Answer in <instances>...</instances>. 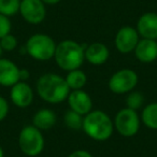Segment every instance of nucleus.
I'll use <instances>...</instances> for the list:
<instances>
[{
	"label": "nucleus",
	"mask_w": 157,
	"mask_h": 157,
	"mask_svg": "<svg viewBox=\"0 0 157 157\" xmlns=\"http://www.w3.org/2000/svg\"><path fill=\"white\" fill-rule=\"evenodd\" d=\"M37 93L45 102L56 105L68 98L70 88L65 78L56 73H45L38 78Z\"/></svg>",
	"instance_id": "f257e3e1"
},
{
	"label": "nucleus",
	"mask_w": 157,
	"mask_h": 157,
	"mask_svg": "<svg viewBox=\"0 0 157 157\" xmlns=\"http://www.w3.org/2000/svg\"><path fill=\"white\" fill-rule=\"evenodd\" d=\"M54 59L65 71L80 69L85 60V48L73 40H63L56 45Z\"/></svg>",
	"instance_id": "f03ea898"
},
{
	"label": "nucleus",
	"mask_w": 157,
	"mask_h": 157,
	"mask_svg": "<svg viewBox=\"0 0 157 157\" xmlns=\"http://www.w3.org/2000/svg\"><path fill=\"white\" fill-rule=\"evenodd\" d=\"M82 129L95 141H107L113 133L114 123L105 112L92 110L84 116Z\"/></svg>",
	"instance_id": "7ed1b4c3"
},
{
	"label": "nucleus",
	"mask_w": 157,
	"mask_h": 157,
	"mask_svg": "<svg viewBox=\"0 0 157 157\" xmlns=\"http://www.w3.org/2000/svg\"><path fill=\"white\" fill-rule=\"evenodd\" d=\"M56 45L57 44L50 36L35 33L27 40L25 50L31 58L39 61H46L54 58Z\"/></svg>",
	"instance_id": "20e7f679"
},
{
	"label": "nucleus",
	"mask_w": 157,
	"mask_h": 157,
	"mask_svg": "<svg viewBox=\"0 0 157 157\" xmlns=\"http://www.w3.org/2000/svg\"><path fill=\"white\" fill-rule=\"evenodd\" d=\"M44 137L42 131L33 125L25 126L18 136V146L25 155L36 157L42 153L44 148Z\"/></svg>",
	"instance_id": "39448f33"
},
{
	"label": "nucleus",
	"mask_w": 157,
	"mask_h": 157,
	"mask_svg": "<svg viewBox=\"0 0 157 157\" xmlns=\"http://www.w3.org/2000/svg\"><path fill=\"white\" fill-rule=\"evenodd\" d=\"M114 128L123 137H133L137 135L141 125V118L137 111L124 108L116 113L114 118Z\"/></svg>",
	"instance_id": "423d86ee"
},
{
	"label": "nucleus",
	"mask_w": 157,
	"mask_h": 157,
	"mask_svg": "<svg viewBox=\"0 0 157 157\" xmlns=\"http://www.w3.org/2000/svg\"><path fill=\"white\" fill-rule=\"evenodd\" d=\"M139 82L137 72L131 69H121L112 74L109 80V90L114 94H127L133 90Z\"/></svg>",
	"instance_id": "0eeeda50"
},
{
	"label": "nucleus",
	"mask_w": 157,
	"mask_h": 157,
	"mask_svg": "<svg viewBox=\"0 0 157 157\" xmlns=\"http://www.w3.org/2000/svg\"><path fill=\"white\" fill-rule=\"evenodd\" d=\"M20 13L27 23L38 25L46 16L45 5L41 0H21Z\"/></svg>",
	"instance_id": "6e6552de"
},
{
	"label": "nucleus",
	"mask_w": 157,
	"mask_h": 157,
	"mask_svg": "<svg viewBox=\"0 0 157 157\" xmlns=\"http://www.w3.org/2000/svg\"><path fill=\"white\" fill-rule=\"evenodd\" d=\"M139 40L140 36L136 28L130 26L122 27L115 36L116 50L122 54H128L135 51Z\"/></svg>",
	"instance_id": "1a4fd4ad"
},
{
	"label": "nucleus",
	"mask_w": 157,
	"mask_h": 157,
	"mask_svg": "<svg viewBox=\"0 0 157 157\" xmlns=\"http://www.w3.org/2000/svg\"><path fill=\"white\" fill-rule=\"evenodd\" d=\"M67 100L70 110L76 112L80 115L85 116L92 111L93 100L90 95L83 90H70Z\"/></svg>",
	"instance_id": "9d476101"
},
{
	"label": "nucleus",
	"mask_w": 157,
	"mask_h": 157,
	"mask_svg": "<svg viewBox=\"0 0 157 157\" xmlns=\"http://www.w3.org/2000/svg\"><path fill=\"white\" fill-rule=\"evenodd\" d=\"M10 98L14 105L24 109L33 103V90L29 84L24 81H20L14 84L10 90Z\"/></svg>",
	"instance_id": "9b49d317"
},
{
	"label": "nucleus",
	"mask_w": 157,
	"mask_h": 157,
	"mask_svg": "<svg viewBox=\"0 0 157 157\" xmlns=\"http://www.w3.org/2000/svg\"><path fill=\"white\" fill-rule=\"evenodd\" d=\"M21 81V69L15 63L7 58H0V85L12 87Z\"/></svg>",
	"instance_id": "f8f14e48"
},
{
	"label": "nucleus",
	"mask_w": 157,
	"mask_h": 157,
	"mask_svg": "<svg viewBox=\"0 0 157 157\" xmlns=\"http://www.w3.org/2000/svg\"><path fill=\"white\" fill-rule=\"evenodd\" d=\"M136 29L142 39L157 40V14L154 12L142 14L138 20Z\"/></svg>",
	"instance_id": "ddd939ff"
},
{
	"label": "nucleus",
	"mask_w": 157,
	"mask_h": 157,
	"mask_svg": "<svg viewBox=\"0 0 157 157\" xmlns=\"http://www.w3.org/2000/svg\"><path fill=\"white\" fill-rule=\"evenodd\" d=\"M133 52L136 58L141 63H153L157 58V41L151 39L139 40Z\"/></svg>",
	"instance_id": "4468645a"
},
{
	"label": "nucleus",
	"mask_w": 157,
	"mask_h": 157,
	"mask_svg": "<svg viewBox=\"0 0 157 157\" xmlns=\"http://www.w3.org/2000/svg\"><path fill=\"white\" fill-rule=\"evenodd\" d=\"M109 55V48L101 42H94L85 48V60H87V63H90V65H103L107 63Z\"/></svg>",
	"instance_id": "2eb2a0df"
},
{
	"label": "nucleus",
	"mask_w": 157,
	"mask_h": 157,
	"mask_svg": "<svg viewBox=\"0 0 157 157\" xmlns=\"http://www.w3.org/2000/svg\"><path fill=\"white\" fill-rule=\"evenodd\" d=\"M57 122V116L55 112L51 109H41L33 115V125L40 130H48L55 126Z\"/></svg>",
	"instance_id": "dca6fc26"
},
{
	"label": "nucleus",
	"mask_w": 157,
	"mask_h": 157,
	"mask_svg": "<svg viewBox=\"0 0 157 157\" xmlns=\"http://www.w3.org/2000/svg\"><path fill=\"white\" fill-rule=\"evenodd\" d=\"M65 80L67 82V85L70 88V90H83V87L87 83V75H86V73L84 71L76 69L68 72Z\"/></svg>",
	"instance_id": "f3484780"
},
{
	"label": "nucleus",
	"mask_w": 157,
	"mask_h": 157,
	"mask_svg": "<svg viewBox=\"0 0 157 157\" xmlns=\"http://www.w3.org/2000/svg\"><path fill=\"white\" fill-rule=\"evenodd\" d=\"M140 118L147 128L157 130V102H152L145 105Z\"/></svg>",
	"instance_id": "a211bd4d"
},
{
	"label": "nucleus",
	"mask_w": 157,
	"mask_h": 157,
	"mask_svg": "<svg viewBox=\"0 0 157 157\" xmlns=\"http://www.w3.org/2000/svg\"><path fill=\"white\" fill-rule=\"evenodd\" d=\"M83 116L78 114L72 110H68L63 116V122L68 128L72 130H78L83 127Z\"/></svg>",
	"instance_id": "6ab92c4d"
},
{
	"label": "nucleus",
	"mask_w": 157,
	"mask_h": 157,
	"mask_svg": "<svg viewBox=\"0 0 157 157\" xmlns=\"http://www.w3.org/2000/svg\"><path fill=\"white\" fill-rule=\"evenodd\" d=\"M21 0H0V14L5 16H13L20 12Z\"/></svg>",
	"instance_id": "aec40b11"
},
{
	"label": "nucleus",
	"mask_w": 157,
	"mask_h": 157,
	"mask_svg": "<svg viewBox=\"0 0 157 157\" xmlns=\"http://www.w3.org/2000/svg\"><path fill=\"white\" fill-rule=\"evenodd\" d=\"M143 102H144V97L139 92H130L126 98L127 108L135 110V111L140 109L142 107V105H143Z\"/></svg>",
	"instance_id": "412c9836"
},
{
	"label": "nucleus",
	"mask_w": 157,
	"mask_h": 157,
	"mask_svg": "<svg viewBox=\"0 0 157 157\" xmlns=\"http://www.w3.org/2000/svg\"><path fill=\"white\" fill-rule=\"evenodd\" d=\"M17 44H18L17 39H16L15 36L11 35V33H8L7 36H5V37H2L0 39V45H1L2 51H7V52L14 51L17 48Z\"/></svg>",
	"instance_id": "4be33fe9"
},
{
	"label": "nucleus",
	"mask_w": 157,
	"mask_h": 157,
	"mask_svg": "<svg viewBox=\"0 0 157 157\" xmlns=\"http://www.w3.org/2000/svg\"><path fill=\"white\" fill-rule=\"evenodd\" d=\"M12 24L10 17L0 14V39L11 33Z\"/></svg>",
	"instance_id": "5701e85b"
},
{
	"label": "nucleus",
	"mask_w": 157,
	"mask_h": 157,
	"mask_svg": "<svg viewBox=\"0 0 157 157\" xmlns=\"http://www.w3.org/2000/svg\"><path fill=\"white\" fill-rule=\"evenodd\" d=\"M9 113V103L7 99L0 96V122H2Z\"/></svg>",
	"instance_id": "b1692460"
},
{
	"label": "nucleus",
	"mask_w": 157,
	"mask_h": 157,
	"mask_svg": "<svg viewBox=\"0 0 157 157\" xmlns=\"http://www.w3.org/2000/svg\"><path fill=\"white\" fill-rule=\"evenodd\" d=\"M68 157H93V155L85 150H78L72 152Z\"/></svg>",
	"instance_id": "393cba45"
},
{
	"label": "nucleus",
	"mask_w": 157,
	"mask_h": 157,
	"mask_svg": "<svg viewBox=\"0 0 157 157\" xmlns=\"http://www.w3.org/2000/svg\"><path fill=\"white\" fill-rule=\"evenodd\" d=\"M29 76V73L27 70L25 69H21V81H25V80H27Z\"/></svg>",
	"instance_id": "a878e982"
},
{
	"label": "nucleus",
	"mask_w": 157,
	"mask_h": 157,
	"mask_svg": "<svg viewBox=\"0 0 157 157\" xmlns=\"http://www.w3.org/2000/svg\"><path fill=\"white\" fill-rule=\"evenodd\" d=\"M41 1L44 5H50V6L57 5L58 2H60V0H41Z\"/></svg>",
	"instance_id": "bb28decb"
},
{
	"label": "nucleus",
	"mask_w": 157,
	"mask_h": 157,
	"mask_svg": "<svg viewBox=\"0 0 157 157\" xmlns=\"http://www.w3.org/2000/svg\"><path fill=\"white\" fill-rule=\"evenodd\" d=\"M0 157H5V153H3V150H2V147H1V145H0Z\"/></svg>",
	"instance_id": "cd10ccee"
},
{
	"label": "nucleus",
	"mask_w": 157,
	"mask_h": 157,
	"mask_svg": "<svg viewBox=\"0 0 157 157\" xmlns=\"http://www.w3.org/2000/svg\"><path fill=\"white\" fill-rule=\"evenodd\" d=\"M1 55H2V48H1V45H0V58H1Z\"/></svg>",
	"instance_id": "c85d7f7f"
},
{
	"label": "nucleus",
	"mask_w": 157,
	"mask_h": 157,
	"mask_svg": "<svg viewBox=\"0 0 157 157\" xmlns=\"http://www.w3.org/2000/svg\"><path fill=\"white\" fill-rule=\"evenodd\" d=\"M0 93H1V85H0Z\"/></svg>",
	"instance_id": "c756f323"
},
{
	"label": "nucleus",
	"mask_w": 157,
	"mask_h": 157,
	"mask_svg": "<svg viewBox=\"0 0 157 157\" xmlns=\"http://www.w3.org/2000/svg\"><path fill=\"white\" fill-rule=\"evenodd\" d=\"M156 41H157V40H156Z\"/></svg>",
	"instance_id": "7c9ffc66"
}]
</instances>
